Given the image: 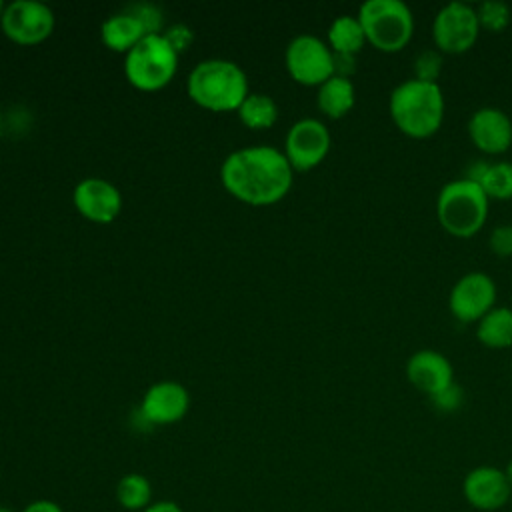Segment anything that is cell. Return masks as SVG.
Here are the masks:
<instances>
[{
    "instance_id": "cell-17",
    "label": "cell",
    "mask_w": 512,
    "mask_h": 512,
    "mask_svg": "<svg viewBox=\"0 0 512 512\" xmlns=\"http://www.w3.org/2000/svg\"><path fill=\"white\" fill-rule=\"evenodd\" d=\"M464 176L478 182L484 188L488 198H496V200L512 198V162L510 160H498V162L476 160L468 166Z\"/></svg>"
},
{
    "instance_id": "cell-1",
    "label": "cell",
    "mask_w": 512,
    "mask_h": 512,
    "mask_svg": "<svg viewBox=\"0 0 512 512\" xmlns=\"http://www.w3.org/2000/svg\"><path fill=\"white\" fill-rule=\"evenodd\" d=\"M292 172L284 152L272 146H252L228 154L220 178L234 198L252 206H266L288 194Z\"/></svg>"
},
{
    "instance_id": "cell-22",
    "label": "cell",
    "mask_w": 512,
    "mask_h": 512,
    "mask_svg": "<svg viewBox=\"0 0 512 512\" xmlns=\"http://www.w3.org/2000/svg\"><path fill=\"white\" fill-rule=\"evenodd\" d=\"M116 500L124 510L144 512L152 504V484L144 474L128 472L116 484Z\"/></svg>"
},
{
    "instance_id": "cell-14",
    "label": "cell",
    "mask_w": 512,
    "mask_h": 512,
    "mask_svg": "<svg viewBox=\"0 0 512 512\" xmlns=\"http://www.w3.org/2000/svg\"><path fill=\"white\" fill-rule=\"evenodd\" d=\"M72 200L84 218L98 224L112 222L122 208L120 190L102 178H84L78 182Z\"/></svg>"
},
{
    "instance_id": "cell-35",
    "label": "cell",
    "mask_w": 512,
    "mask_h": 512,
    "mask_svg": "<svg viewBox=\"0 0 512 512\" xmlns=\"http://www.w3.org/2000/svg\"><path fill=\"white\" fill-rule=\"evenodd\" d=\"M0 512H12V510H10V508H6V506H2V504H0Z\"/></svg>"
},
{
    "instance_id": "cell-33",
    "label": "cell",
    "mask_w": 512,
    "mask_h": 512,
    "mask_svg": "<svg viewBox=\"0 0 512 512\" xmlns=\"http://www.w3.org/2000/svg\"><path fill=\"white\" fill-rule=\"evenodd\" d=\"M504 474H506V478H508V482H510V486H512V460L506 464V468H504Z\"/></svg>"
},
{
    "instance_id": "cell-31",
    "label": "cell",
    "mask_w": 512,
    "mask_h": 512,
    "mask_svg": "<svg viewBox=\"0 0 512 512\" xmlns=\"http://www.w3.org/2000/svg\"><path fill=\"white\" fill-rule=\"evenodd\" d=\"M22 512H64L62 506L54 500H48V498H38V500H32L30 504L24 506Z\"/></svg>"
},
{
    "instance_id": "cell-13",
    "label": "cell",
    "mask_w": 512,
    "mask_h": 512,
    "mask_svg": "<svg viewBox=\"0 0 512 512\" xmlns=\"http://www.w3.org/2000/svg\"><path fill=\"white\" fill-rule=\"evenodd\" d=\"M468 136L486 154H500L512 144V118L498 106H480L468 118Z\"/></svg>"
},
{
    "instance_id": "cell-36",
    "label": "cell",
    "mask_w": 512,
    "mask_h": 512,
    "mask_svg": "<svg viewBox=\"0 0 512 512\" xmlns=\"http://www.w3.org/2000/svg\"><path fill=\"white\" fill-rule=\"evenodd\" d=\"M0 130H2V116H0Z\"/></svg>"
},
{
    "instance_id": "cell-24",
    "label": "cell",
    "mask_w": 512,
    "mask_h": 512,
    "mask_svg": "<svg viewBox=\"0 0 512 512\" xmlns=\"http://www.w3.org/2000/svg\"><path fill=\"white\" fill-rule=\"evenodd\" d=\"M480 28L500 32L504 30L512 20V8L506 0H482L476 6Z\"/></svg>"
},
{
    "instance_id": "cell-27",
    "label": "cell",
    "mask_w": 512,
    "mask_h": 512,
    "mask_svg": "<svg viewBox=\"0 0 512 512\" xmlns=\"http://www.w3.org/2000/svg\"><path fill=\"white\" fill-rule=\"evenodd\" d=\"M488 246L496 256H502V258L512 256V224L502 222L494 226L488 236Z\"/></svg>"
},
{
    "instance_id": "cell-21",
    "label": "cell",
    "mask_w": 512,
    "mask_h": 512,
    "mask_svg": "<svg viewBox=\"0 0 512 512\" xmlns=\"http://www.w3.org/2000/svg\"><path fill=\"white\" fill-rule=\"evenodd\" d=\"M366 42L364 28L358 16H336L328 28V46L334 54H358Z\"/></svg>"
},
{
    "instance_id": "cell-15",
    "label": "cell",
    "mask_w": 512,
    "mask_h": 512,
    "mask_svg": "<svg viewBox=\"0 0 512 512\" xmlns=\"http://www.w3.org/2000/svg\"><path fill=\"white\" fill-rule=\"evenodd\" d=\"M462 490L466 500L478 510H498L512 494V486L504 470L494 466H478L470 470L464 478Z\"/></svg>"
},
{
    "instance_id": "cell-2",
    "label": "cell",
    "mask_w": 512,
    "mask_h": 512,
    "mask_svg": "<svg viewBox=\"0 0 512 512\" xmlns=\"http://www.w3.org/2000/svg\"><path fill=\"white\" fill-rule=\"evenodd\" d=\"M444 92L438 82L408 78L396 84L388 98L394 124L412 138L432 136L444 120Z\"/></svg>"
},
{
    "instance_id": "cell-6",
    "label": "cell",
    "mask_w": 512,
    "mask_h": 512,
    "mask_svg": "<svg viewBox=\"0 0 512 512\" xmlns=\"http://www.w3.org/2000/svg\"><path fill=\"white\" fill-rule=\"evenodd\" d=\"M178 52L162 34H146L124 60L128 82L144 92L164 88L176 74Z\"/></svg>"
},
{
    "instance_id": "cell-16",
    "label": "cell",
    "mask_w": 512,
    "mask_h": 512,
    "mask_svg": "<svg viewBox=\"0 0 512 512\" xmlns=\"http://www.w3.org/2000/svg\"><path fill=\"white\" fill-rule=\"evenodd\" d=\"M406 376L414 388L434 396L454 382L452 362L438 350H416L406 362Z\"/></svg>"
},
{
    "instance_id": "cell-32",
    "label": "cell",
    "mask_w": 512,
    "mask_h": 512,
    "mask_svg": "<svg viewBox=\"0 0 512 512\" xmlns=\"http://www.w3.org/2000/svg\"><path fill=\"white\" fill-rule=\"evenodd\" d=\"M144 512H184V510L180 508V504L172 500H158V502H152Z\"/></svg>"
},
{
    "instance_id": "cell-3",
    "label": "cell",
    "mask_w": 512,
    "mask_h": 512,
    "mask_svg": "<svg viewBox=\"0 0 512 512\" xmlns=\"http://www.w3.org/2000/svg\"><path fill=\"white\" fill-rule=\"evenodd\" d=\"M188 96L212 112L238 110L248 96V78L232 60H204L188 76Z\"/></svg>"
},
{
    "instance_id": "cell-11",
    "label": "cell",
    "mask_w": 512,
    "mask_h": 512,
    "mask_svg": "<svg viewBox=\"0 0 512 512\" xmlns=\"http://www.w3.org/2000/svg\"><path fill=\"white\" fill-rule=\"evenodd\" d=\"M330 142V130L322 120L302 118L294 122L286 134L284 156L292 170H310L326 158Z\"/></svg>"
},
{
    "instance_id": "cell-20",
    "label": "cell",
    "mask_w": 512,
    "mask_h": 512,
    "mask_svg": "<svg viewBox=\"0 0 512 512\" xmlns=\"http://www.w3.org/2000/svg\"><path fill=\"white\" fill-rule=\"evenodd\" d=\"M476 336L484 346L506 348L512 346V308L494 306L476 326Z\"/></svg>"
},
{
    "instance_id": "cell-29",
    "label": "cell",
    "mask_w": 512,
    "mask_h": 512,
    "mask_svg": "<svg viewBox=\"0 0 512 512\" xmlns=\"http://www.w3.org/2000/svg\"><path fill=\"white\" fill-rule=\"evenodd\" d=\"M162 36L168 40V44H170L178 54L184 52V50H188L190 44H192V40H194V34H192V30H190L186 24H172Z\"/></svg>"
},
{
    "instance_id": "cell-30",
    "label": "cell",
    "mask_w": 512,
    "mask_h": 512,
    "mask_svg": "<svg viewBox=\"0 0 512 512\" xmlns=\"http://www.w3.org/2000/svg\"><path fill=\"white\" fill-rule=\"evenodd\" d=\"M356 70V56L354 54H334V74L350 78Z\"/></svg>"
},
{
    "instance_id": "cell-34",
    "label": "cell",
    "mask_w": 512,
    "mask_h": 512,
    "mask_svg": "<svg viewBox=\"0 0 512 512\" xmlns=\"http://www.w3.org/2000/svg\"><path fill=\"white\" fill-rule=\"evenodd\" d=\"M4 10H6V6H4V2L0 0V16H2V12H4Z\"/></svg>"
},
{
    "instance_id": "cell-4",
    "label": "cell",
    "mask_w": 512,
    "mask_h": 512,
    "mask_svg": "<svg viewBox=\"0 0 512 512\" xmlns=\"http://www.w3.org/2000/svg\"><path fill=\"white\" fill-rule=\"evenodd\" d=\"M490 198L484 188L466 178H454L446 182L436 196V216L440 226L452 236H472L476 234L488 218Z\"/></svg>"
},
{
    "instance_id": "cell-5",
    "label": "cell",
    "mask_w": 512,
    "mask_h": 512,
    "mask_svg": "<svg viewBox=\"0 0 512 512\" xmlns=\"http://www.w3.org/2000/svg\"><path fill=\"white\" fill-rule=\"evenodd\" d=\"M358 20L366 40L384 52L404 48L414 32V14L404 0H364Z\"/></svg>"
},
{
    "instance_id": "cell-10",
    "label": "cell",
    "mask_w": 512,
    "mask_h": 512,
    "mask_svg": "<svg viewBox=\"0 0 512 512\" xmlns=\"http://www.w3.org/2000/svg\"><path fill=\"white\" fill-rule=\"evenodd\" d=\"M496 304V282L482 270L460 276L448 294L450 312L462 322H478Z\"/></svg>"
},
{
    "instance_id": "cell-23",
    "label": "cell",
    "mask_w": 512,
    "mask_h": 512,
    "mask_svg": "<svg viewBox=\"0 0 512 512\" xmlns=\"http://www.w3.org/2000/svg\"><path fill=\"white\" fill-rule=\"evenodd\" d=\"M238 116L246 128L266 130L278 118V106L268 94H248L238 108Z\"/></svg>"
},
{
    "instance_id": "cell-8",
    "label": "cell",
    "mask_w": 512,
    "mask_h": 512,
    "mask_svg": "<svg viewBox=\"0 0 512 512\" xmlns=\"http://www.w3.org/2000/svg\"><path fill=\"white\" fill-rule=\"evenodd\" d=\"M286 68L304 86H320L334 76V52L314 34H298L286 48Z\"/></svg>"
},
{
    "instance_id": "cell-12",
    "label": "cell",
    "mask_w": 512,
    "mask_h": 512,
    "mask_svg": "<svg viewBox=\"0 0 512 512\" xmlns=\"http://www.w3.org/2000/svg\"><path fill=\"white\" fill-rule=\"evenodd\" d=\"M188 406H190L188 390L174 380H164V382L152 384L146 390L140 404V416L148 424H156V426L174 424L186 416Z\"/></svg>"
},
{
    "instance_id": "cell-7",
    "label": "cell",
    "mask_w": 512,
    "mask_h": 512,
    "mask_svg": "<svg viewBox=\"0 0 512 512\" xmlns=\"http://www.w3.org/2000/svg\"><path fill=\"white\" fill-rule=\"evenodd\" d=\"M480 34L476 6L464 0L442 4L432 20V38L440 52L460 54L472 48Z\"/></svg>"
},
{
    "instance_id": "cell-28",
    "label": "cell",
    "mask_w": 512,
    "mask_h": 512,
    "mask_svg": "<svg viewBox=\"0 0 512 512\" xmlns=\"http://www.w3.org/2000/svg\"><path fill=\"white\" fill-rule=\"evenodd\" d=\"M430 400H432V404H434L440 412H454V410H458V408L462 406L464 396H462V388H460L456 382H452V384L446 386L444 390H440V392H436L434 396H430Z\"/></svg>"
},
{
    "instance_id": "cell-19",
    "label": "cell",
    "mask_w": 512,
    "mask_h": 512,
    "mask_svg": "<svg viewBox=\"0 0 512 512\" xmlns=\"http://www.w3.org/2000/svg\"><path fill=\"white\" fill-rule=\"evenodd\" d=\"M356 100V88L350 78L344 76H330L326 82L318 86V108L328 116V118H342L344 114L350 112Z\"/></svg>"
},
{
    "instance_id": "cell-9",
    "label": "cell",
    "mask_w": 512,
    "mask_h": 512,
    "mask_svg": "<svg viewBox=\"0 0 512 512\" xmlns=\"http://www.w3.org/2000/svg\"><path fill=\"white\" fill-rule=\"evenodd\" d=\"M2 32L16 44L34 46L54 30L52 10L36 0H14L0 16Z\"/></svg>"
},
{
    "instance_id": "cell-26",
    "label": "cell",
    "mask_w": 512,
    "mask_h": 512,
    "mask_svg": "<svg viewBox=\"0 0 512 512\" xmlns=\"http://www.w3.org/2000/svg\"><path fill=\"white\" fill-rule=\"evenodd\" d=\"M124 12L134 16L146 34H160L164 18H162V12L158 6L150 4V2H134Z\"/></svg>"
},
{
    "instance_id": "cell-25",
    "label": "cell",
    "mask_w": 512,
    "mask_h": 512,
    "mask_svg": "<svg viewBox=\"0 0 512 512\" xmlns=\"http://www.w3.org/2000/svg\"><path fill=\"white\" fill-rule=\"evenodd\" d=\"M442 64H444V58L438 48H424L414 56V62H412L414 78L424 82H436L442 72Z\"/></svg>"
},
{
    "instance_id": "cell-18",
    "label": "cell",
    "mask_w": 512,
    "mask_h": 512,
    "mask_svg": "<svg viewBox=\"0 0 512 512\" xmlns=\"http://www.w3.org/2000/svg\"><path fill=\"white\" fill-rule=\"evenodd\" d=\"M100 34H102V42L110 50L126 52V54L146 36L140 22L128 12L112 14L108 20H104Z\"/></svg>"
}]
</instances>
